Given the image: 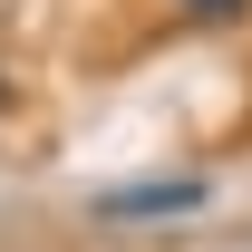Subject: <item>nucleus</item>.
I'll return each instance as SVG.
<instances>
[{
  "instance_id": "obj_1",
  "label": "nucleus",
  "mask_w": 252,
  "mask_h": 252,
  "mask_svg": "<svg viewBox=\"0 0 252 252\" xmlns=\"http://www.w3.org/2000/svg\"><path fill=\"white\" fill-rule=\"evenodd\" d=\"M204 204H214L204 175H136V185H107L88 214L97 223H185V214H204Z\"/></svg>"
},
{
  "instance_id": "obj_2",
  "label": "nucleus",
  "mask_w": 252,
  "mask_h": 252,
  "mask_svg": "<svg viewBox=\"0 0 252 252\" xmlns=\"http://www.w3.org/2000/svg\"><path fill=\"white\" fill-rule=\"evenodd\" d=\"M165 10H175L185 30H243L252 20V0H165Z\"/></svg>"
},
{
  "instance_id": "obj_3",
  "label": "nucleus",
  "mask_w": 252,
  "mask_h": 252,
  "mask_svg": "<svg viewBox=\"0 0 252 252\" xmlns=\"http://www.w3.org/2000/svg\"><path fill=\"white\" fill-rule=\"evenodd\" d=\"M0 97H10V78H0Z\"/></svg>"
}]
</instances>
